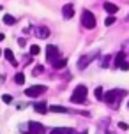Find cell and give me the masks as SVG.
Returning <instances> with one entry per match:
<instances>
[{
  "mask_svg": "<svg viewBox=\"0 0 129 134\" xmlns=\"http://www.w3.org/2000/svg\"><path fill=\"white\" fill-rule=\"evenodd\" d=\"M0 55H2V51H0Z\"/></svg>",
  "mask_w": 129,
  "mask_h": 134,
  "instance_id": "f1b7e54d",
  "label": "cell"
},
{
  "mask_svg": "<svg viewBox=\"0 0 129 134\" xmlns=\"http://www.w3.org/2000/svg\"><path fill=\"white\" fill-rule=\"evenodd\" d=\"M51 113H69V109L67 108H64V106H58V104H51V106L48 108Z\"/></svg>",
  "mask_w": 129,
  "mask_h": 134,
  "instance_id": "30bf717a",
  "label": "cell"
},
{
  "mask_svg": "<svg viewBox=\"0 0 129 134\" xmlns=\"http://www.w3.org/2000/svg\"><path fill=\"white\" fill-rule=\"evenodd\" d=\"M51 65H53V69H62V67L67 65V58H62V57H60V58H58V60H55Z\"/></svg>",
  "mask_w": 129,
  "mask_h": 134,
  "instance_id": "5bb4252c",
  "label": "cell"
},
{
  "mask_svg": "<svg viewBox=\"0 0 129 134\" xmlns=\"http://www.w3.org/2000/svg\"><path fill=\"white\" fill-rule=\"evenodd\" d=\"M124 58H126V55H124V51H120V53H117V57H115V67H120L124 64Z\"/></svg>",
  "mask_w": 129,
  "mask_h": 134,
  "instance_id": "2e32d148",
  "label": "cell"
},
{
  "mask_svg": "<svg viewBox=\"0 0 129 134\" xmlns=\"http://www.w3.org/2000/svg\"><path fill=\"white\" fill-rule=\"evenodd\" d=\"M34 109L44 115V113L48 111V106H46V102H35V104H34Z\"/></svg>",
  "mask_w": 129,
  "mask_h": 134,
  "instance_id": "9a60e30c",
  "label": "cell"
},
{
  "mask_svg": "<svg viewBox=\"0 0 129 134\" xmlns=\"http://www.w3.org/2000/svg\"><path fill=\"white\" fill-rule=\"evenodd\" d=\"M113 23H115V16H108V18L104 20V25H106V27H110V25H113Z\"/></svg>",
  "mask_w": 129,
  "mask_h": 134,
  "instance_id": "cb8c5ba5",
  "label": "cell"
},
{
  "mask_svg": "<svg viewBox=\"0 0 129 134\" xmlns=\"http://www.w3.org/2000/svg\"><path fill=\"white\" fill-rule=\"evenodd\" d=\"M104 11L108 14H115L117 11H119V7H117L115 4H111V2H106V4H104Z\"/></svg>",
  "mask_w": 129,
  "mask_h": 134,
  "instance_id": "8fae6325",
  "label": "cell"
},
{
  "mask_svg": "<svg viewBox=\"0 0 129 134\" xmlns=\"http://www.w3.org/2000/svg\"><path fill=\"white\" fill-rule=\"evenodd\" d=\"M110 62H111V57H103V60H101V67H108L110 65Z\"/></svg>",
  "mask_w": 129,
  "mask_h": 134,
  "instance_id": "44dd1931",
  "label": "cell"
},
{
  "mask_svg": "<svg viewBox=\"0 0 129 134\" xmlns=\"http://www.w3.org/2000/svg\"><path fill=\"white\" fill-rule=\"evenodd\" d=\"M97 55H99V51H92V53H88V55H83L82 58L78 60V69H85V67H87L90 62L94 60Z\"/></svg>",
  "mask_w": 129,
  "mask_h": 134,
  "instance_id": "5b68a950",
  "label": "cell"
},
{
  "mask_svg": "<svg viewBox=\"0 0 129 134\" xmlns=\"http://www.w3.org/2000/svg\"><path fill=\"white\" fill-rule=\"evenodd\" d=\"M87 87L85 85H80V87L74 88V92H73V95H71V102H74V104H82V102H85V99H87Z\"/></svg>",
  "mask_w": 129,
  "mask_h": 134,
  "instance_id": "7a4b0ae2",
  "label": "cell"
},
{
  "mask_svg": "<svg viewBox=\"0 0 129 134\" xmlns=\"http://www.w3.org/2000/svg\"><path fill=\"white\" fill-rule=\"evenodd\" d=\"M94 95H95V97H97L99 100H103V99H104V92H103V88H101V87H97V88L94 90Z\"/></svg>",
  "mask_w": 129,
  "mask_h": 134,
  "instance_id": "d6986e66",
  "label": "cell"
},
{
  "mask_svg": "<svg viewBox=\"0 0 129 134\" xmlns=\"http://www.w3.org/2000/svg\"><path fill=\"white\" fill-rule=\"evenodd\" d=\"M126 95V90H117V88H113V90H110V92H106L104 94V102L106 104H111L113 108L119 106V97H124Z\"/></svg>",
  "mask_w": 129,
  "mask_h": 134,
  "instance_id": "6da1fadb",
  "label": "cell"
},
{
  "mask_svg": "<svg viewBox=\"0 0 129 134\" xmlns=\"http://www.w3.org/2000/svg\"><path fill=\"white\" fill-rule=\"evenodd\" d=\"M4 57L7 58V62H11L13 65H18V62L14 60V53L11 51V49H4Z\"/></svg>",
  "mask_w": 129,
  "mask_h": 134,
  "instance_id": "4fadbf2b",
  "label": "cell"
},
{
  "mask_svg": "<svg viewBox=\"0 0 129 134\" xmlns=\"http://www.w3.org/2000/svg\"><path fill=\"white\" fill-rule=\"evenodd\" d=\"M27 131L30 134H44V125L39 124V122H28L27 124Z\"/></svg>",
  "mask_w": 129,
  "mask_h": 134,
  "instance_id": "52a82bcc",
  "label": "cell"
},
{
  "mask_svg": "<svg viewBox=\"0 0 129 134\" xmlns=\"http://www.w3.org/2000/svg\"><path fill=\"white\" fill-rule=\"evenodd\" d=\"M50 134H76L73 129H66V127H58V129H53Z\"/></svg>",
  "mask_w": 129,
  "mask_h": 134,
  "instance_id": "7c38bea8",
  "label": "cell"
},
{
  "mask_svg": "<svg viewBox=\"0 0 129 134\" xmlns=\"http://www.w3.org/2000/svg\"><path fill=\"white\" fill-rule=\"evenodd\" d=\"M127 106H129V102H127Z\"/></svg>",
  "mask_w": 129,
  "mask_h": 134,
  "instance_id": "f546056e",
  "label": "cell"
},
{
  "mask_svg": "<svg viewBox=\"0 0 129 134\" xmlns=\"http://www.w3.org/2000/svg\"><path fill=\"white\" fill-rule=\"evenodd\" d=\"M46 57H48V62L50 64H53L55 60H58L60 57H58V48L53 46V44H50V46L46 48Z\"/></svg>",
  "mask_w": 129,
  "mask_h": 134,
  "instance_id": "8992f818",
  "label": "cell"
},
{
  "mask_svg": "<svg viewBox=\"0 0 129 134\" xmlns=\"http://www.w3.org/2000/svg\"><path fill=\"white\" fill-rule=\"evenodd\" d=\"M41 53V48L37 46V44H34V46H30V55L34 57V55H39Z\"/></svg>",
  "mask_w": 129,
  "mask_h": 134,
  "instance_id": "ffe728a7",
  "label": "cell"
},
{
  "mask_svg": "<svg viewBox=\"0 0 129 134\" xmlns=\"http://www.w3.org/2000/svg\"><path fill=\"white\" fill-rule=\"evenodd\" d=\"M119 129H122V131H127L129 125H127V124H124V122H120V124H119Z\"/></svg>",
  "mask_w": 129,
  "mask_h": 134,
  "instance_id": "d4e9b609",
  "label": "cell"
},
{
  "mask_svg": "<svg viewBox=\"0 0 129 134\" xmlns=\"http://www.w3.org/2000/svg\"><path fill=\"white\" fill-rule=\"evenodd\" d=\"M119 69H122V71H127V69H129V62H124L122 65L119 67Z\"/></svg>",
  "mask_w": 129,
  "mask_h": 134,
  "instance_id": "484cf974",
  "label": "cell"
},
{
  "mask_svg": "<svg viewBox=\"0 0 129 134\" xmlns=\"http://www.w3.org/2000/svg\"><path fill=\"white\" fill-rule=\"evenodd\" d=\"M62 13H64V18H66V20L73 18V16H74V7H73V4L64 5V7H62Z\"/></svg>",
  "mask_w": 129,
  "mask_h": 134,
  "instance_id": "9c48e42d",
  "label": "cell"
},
{
  "mask_svg": "<svg viewBox=\"0 0 129 134\" xmlns=\"http://www.w3.org/2000/svg\"><path fill=\"white\" fill-rule=\"evenodd\" d=\"M44 72V65H35L34 67V74L37 76V74H42Z\"/></svg>",
  "mask_w": 129,
  "mask_h": 134,
  "instance_id": "603a6c76",
  "label": "cell"
},
{
  "mask_svg": "<svg viewBox=\"0 0 129 134\" xmlns=\"http://www.w3.org/2000/svg\"><path fill=\"white\" fill-rule=\"evenodd\" d=\"M95 23H97V21H95V16L90 13V11H87V9H85V11L82 13V25L85 28H94Z\"/></svg>",
  "mask_w": 129,
  "mask_h": 134,
  "instance_id": "3957f363",
  "label": "cell"
},
{
  "mask_svg": "<svg viewBox=\"0 0 129 134\" xmlns=\"http://www.w3.org/2000/svg\"><path fill=\"white\" fill-rule=\"evenodd\" d=\"M35 37L37 39H48L50 37V28H46V27H39V28H35Z\"/></svg>",
  "mask_w": 129,
  "mask_h": 134,
  "instance_id": "ba28073f",
  "label": "cell"
},
{
  "mask_svg": "<svg viewBox=\"0 0 129 134\" xmlns=\"http://www.w3.org/2000/svg\"><path fill=\"white\" fill-rule=\"evenodd\" d=\"M46 92V87L44 85H34V87H30L25 90V95L27 97H37V95H41Z\"/></svg>",
  "mask_w": 129,
  "mask_h": 134,
  "instance_id": "277c9868",
  "label": "cell"
},
{
  "mask_svg": "<svg viewBox=\"0 0 129 134\" xmlns=\"http://www.w3.org/2000/svg\"><path fill=\"white\" fill-rule=\"evenodd\" d=\"M2 100H4V102H6V104H11V102H13V95H9V94H4L2 95Z\"/></svg>",
  "mask_w": 129,
  "mask_h": 134,
  "instance_id": "7402d4cb",
  "label": "cell"
},
{
  "mask_svg": "<svg viewBox=\"0 0 129 134\" xmlns=\"http://www.w3.org/2000/svg\"><path fill=\"white\" fill-rule=\"evenodd\" d=\"M82 134H87V131H85V132H82Z\"/></svg>",
  "mask_w": 129,
  "mask_h": 134,
  "instance_id": "83f0119b",
  "label": "cell"
},
{
  "mask_svg": "<svg viewBox=\"0 0 129 134\" xmlns=\"http://www.w3.org/2000/svg\"><path fill=\"white\" fill-rule=\"evenodd\" d=\"M0 41H4V34H0Z\"/></svg>",
  "mask_w": 129,
  "mask_h": 134,
  "instance_id": "4316f807",
  "label": "cell"
},
{
  "mask_svg": "<svg viewBox=\"0 0 129 134\" xmlns=\"http://www.w3.org/2000/svg\"><path fill=\"white\" fill-rule=\"evenodd\" d=\"M14 83H16V85H23V83H25V74L23 72H16V76H14Z\"/></svg>",
  "mask_w": 129,
  "mask_h": 134,
  "instance_id": "e0dca14e",
  "label": "cell"
},
{
  "mask_svg": "<svg viewBox=\"0 0 129 134\" xmlns=\"http://www.w3.org/2000/svg\"><path fill=\"white\" fill-rule=\"evenodd\" d=\"M4 23H6V25H14V23H16V18L11 16V14H6V16H4Z\"/></svg>",
  "mask_w": 129,
  "mask_h": 134,
  "instance_id": "ac0fdd59",
  "label": "cell"
}]
</instances>
